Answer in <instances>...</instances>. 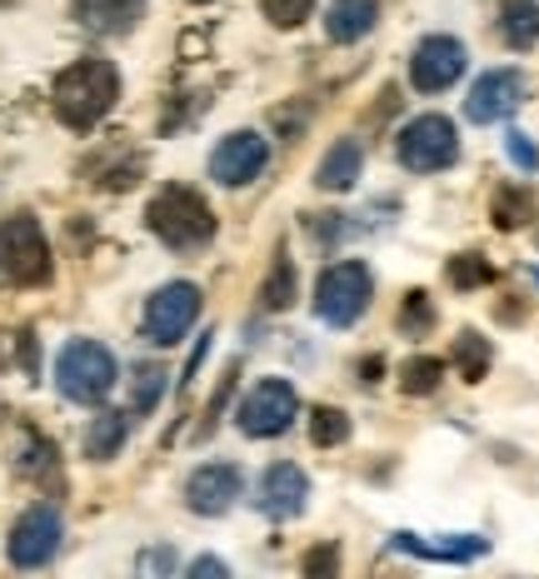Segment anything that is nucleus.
Masks as SVG:
<instances>
[{"label":"nucleus","instance_id":"7ed1b4c3","mask_svg":"<svg viewBox=\"0 0 539 579\" xmlns=\"http://www.w3.org/2000/svg\"><path fill=\"white\" fill-rule=\"evenodd\" d=\"M120 365L100 339H70L55 355V389L70 405H100V399L115 389Z\"/></svg>","mask_w":539,"mask_h":579},{"label":"nucleus","instance_id":"20e7f679","mask_svg":"<svg viewBox=\"0 0 539 579\" xmlns=\"http://www.w3.org/2000/svg\"><path fill=\"white\" fill-rule=\"evenodd\" d=\"M55 275V260H50V240L40 230V220L30 210L0 220V280L10 285H45Z\"/></svg>","mask_w":539,"mask_h":579},{"label":"nucleus","instance_id":"c9c22d12","mask_svg":"<svg viewBox=\"0 0 539 579\" xmlns=\"http://www.w3.org/2000/svg\"><path fill=\"white\" fill-rule=\"evenodd\" d=\"M210 35L205 30H180V60H205Z\"/></svg>","mask_w":539,"mask_h":579},{"label":"nucleus","instance_id":"9d476101","mask_svg":"<svg viewBox=\"0 0 539 579\" xmlns=\"http://www.w3.org/2000/svg\"><path fill=\"white\" fill-rule=\"evenodd\" d=\"M465 65H469L465 40L425 35L415 45V55H409V85H415L419 95H439V90H449L459 75H465Z\"/></svg>","mask_w":539,"mask_h":579},{"label":"nucleus","instance_id":"f03ea898","mask_svg":"<svg viewBox=\"0 0 539 579\" xmlns=\"http://www.w3.org/2000/svg\"><path fill=\"white\" fill-rule=\"evenodd\" d=\"M145 225L160 245L170 250H200L215 240V210L200 190L190 185H165L155 190V200L145 205Z\"/></svg>","mask_w":539,"mask_h":579},{"label":"nucleus","instance_id":"a211bd4d","mask_svg":"<svg viewBox=\"0 0 539 579\" xmlns=\"http://www.w3.org/2000/svg\"><path fill=\"white\" fill-rule=\"evenodd\" d=\"M375 20H379V0H329L325 35L335 45H355V40H365L375 30Z\"/></svg>","mask_w":539,"mask_h":579},{"label":"nucleus","instance_id":"bb28decb","mask_svg":"<svg viewBox=\"0 0 539 579\" xmlns=\"http://www.w3.org/2000/svg\"><path fill=\"white\" fill-rule=\"evenodd\" d=\"M439 379H445V359L439 355H409L405 365H399V389L405 395H435Z\"/></svg>","mask_w":539,"mask_h":579},{"label":"nucleus","instance_id":"412c9836","mask_svg":"<svg viewBox=\"0 0 539 579\" xmlns=\"http://www.w3.org/2000/svg\"><path fill=\"white\" fill-rule=\"evenodd\" d=\"M16 469L26 479H35V485L60 489V449L50 445L40 429H26V445H20V455H16Z\"/></svg>","mask_w":539,"mask_h":579},{"label":"nucleus","instance_id":"393cba45","mask_svg":"<svg viewBox=\"0 0 539 579\" xmlns=\"http://www.w3.org/2000/svg\"><path fill=\"white\" fill-rule=\"evenodd\" d=\"M489 220L495 230H519L525 220H535V200H529L525 185H499L495 200H489Z\"/></svg>","mask_w":539,"mask_h":579},{"label":"nucleus","instance_id":"c756f323","mask_svg":"<svg viewBox=\"0 0 539 579\" xmlns=\"http://www.w3.org/2000/svg\"><path fill=\"white\" fill-rule=\"evenodd\" d=\"M399 335H425V329H435V299L425 295V290H409L405 299H399Z\"/></svg>","mask_w":539,"mask_h":579},{"label":"nucleus","instance_id":"4be33fe9","mask_svg":"<svg viewBox=\"0 0 539 579\" xmlns=\"http://www.w3.org/2000/svg\"><path fill=\"white\" fill-rule=\"evenodd\" d=\"M449 365H455V375L465 385H479L489 375V365H495V349H489V339L479 329H459L455 345H449Z\"/></svg>","mask_w":539,"mask_h":579},{"label":"nucleus","instance_id":"6ab92c4d","mask_svg":"<svg viewBox=\"0 0 539 579\" xmlns=\"http://www.w3.org/2000/svg\"><path fill=\"white\" fill-rule=\"evenodd\" d=\"M125 439H130V409H100L85 425V459L105 465V459H115L125 449Z\"/></svg>","mask_w":539,"mask_h":579},{"label":"nucleus","instance_id":"7c9ffc66","mask_svg":"<svg viewBox=\"0 0 539 579\" xmlns=\"http://www.w3.org/2000/svg\"><path fill=\"white\" fill-rule=\"evenodd\" d=\"M260 10H265V20L275 30H295V26H305V16L315 10V0H260Z\"/></svg>","mask_w":539,"mask_h":579},{"label":"nucleus","instance_id":"58836bf2","mask_svg":"<svg viewBox=\"0 0 539 579\" xmlns=\"http://www.w3.org/2000/svg\"><path fill=\"white\" fill-rule=\"evenodd\" d=\"M359 379H365V385H379V379H385V355H365V359H359Z\"/></svg>","mask_w":539,"mask_h":579},{"label":"nucleus","instance_id":"f257e3e1","mask_svg":"<svg viewBox=\"0 0 539 579\" xmlns=\"http://www.w3.org/2000/svg\"><path fill=\"white\" fill-rule=\"evenodd\" d=\"M120 100V70L105 55H80L55 75L50 105H55L60 125L70 130H95L100 120L115 110Z\"/></svg>","mask_w":539,"mask_h":579},{"label":"nucleus","instance_id":"a878e982","mask_svg":"<svg viewBox=\"0 0 539 579\" xmlns=\"http://www.w3.org/2000/svg\"><path fill=\"white\" fill-rule=\"evenodd\" d=\"M495 275H499V270L489 265V255H479V250L449 255V265H445V280L455 290H485V285H495Z\"/></svg>","mask_w":539,"mask_h":579},{"label":"nucleus","instance_id":"e433bc0d","mask_svg":"<svg viewBox=\"0 0 539 579\" xmlns=\"http://www.w3.org/2000/svg\"><path fill=\"white\" fill-rule=\"evenodd\" d=\"M210 339H215V335H200V339H195V355H190L185 375H180V389H190V385H195V369H200V359L210 355Z\"/></svg>","mask_w":539,"mask_h":579},{"label":"nucleus","instance_id":"f704fd0d","mask_svg":"<svg viewBox=\"0 0 539 579\" xmlns=\"http://www.w3.org/2000/svg\"><path fill=\"white\" fill-rule=\"evenodd\" d=\"M175 549L170 545H155V549H140V559H135V569L140 575H175Z\"/></svg>","mask_w":539,"mask_h":579},{"label":"nucleus","instance_id":"ea45409f","mask_svg":"<svg viewBox=\"0 0 539 579\" xmlns=\"http://www.w3.org/2000/svg\"><path fill=\"white\" fill-rule=\"evenodd\" d=\"M190 575H215V579H225L230 565H225V559H215V555H200L195 565H190Z\"/></svg>","mask_w":539,"mask_h":579},{"label":"nucleus","instance_id":"aec40b11","mask_svg":"<svg viewBox=\"0 0 539 579\" xmlns=\"http://www.w3.org/2000/svg\"><path fill=\"white\" fill-rule=\"evenodd\" d=\"M495 30L509 50H535L539 45V0H499Z\"/></svg>","mask_w":539,"mask_h":579},{"label":"nucleus","instance_id":"423d86ee","mask_svg":"<svg viewBox=\"0 0 539 579\" xmlns=\"http://www.w3.org/2000/svg\"><path fill=\"white\" fill-rule=\"evenodd\" d=\"M395 155H399V165H405L409 175H439V170H449L459 160V130H455V120L435 115V110L415 115L395 135Z\"/></svg>","mask_w":539,"mask_h":579},{"label":"nucleus","instance_id":"1a4fd4ad","mask_svg":"<svg viewBox=\"0 0 539 579\" xmlns=\"http://www.w3.org/2000/svg\"><path fill=\"white\" fill-rule=\"evenodd\" d=\"M60 539H65V525H60V509L55 505H30L26 515L10 525L6 539V559L16 569H45L55 559Z\"/></svg>","mask_w":539,"mask_h":579},{"label":"nucleus","instance_id":"6e6552de","mask_svg":"<svg viewBox=\"0 0 539 579\" xmlns=\"http://www.w3.org/2000/svg\"><path fill=\"white\" fill-rule=\"evenodd\" d=\"M295 419H299V395H295V385L279 375L260 379L235 409L240 435H250V439H275V435H285Z\"/></svg>","mask_w":539,"mask_h":579},{"label":"nucleus","instance_id":"2f4dec72","mask_svg":"<svg viewBox=\"0 0 539 579\" xmlns=\"http://www.w3.org/2000/svg\"><path fill=\"white\" fill-rule=\"evenodd\" d=\"M235 379H240V365H230V369H225V379L215 385V395H210V405H205V419H200V435H210V429L220 425V415H225L230 395H235Z\"/></svg>","mask_w":539,"mask_h":579},{"label":"nucleus","instance_id":"a19ab883","mask_svg":"<svg viewBox=\"0 0 539 579\" xmlns=\"http://www.w3.org/2000/svg\"><path fill=\"white\" fill-rule=\"evenodd\" d=\"M195 6H210V0H195Z\"/></svg>","mask_w":539,"mask_h":579},{"label":"nucleus","instance_id":"f3484780","mask_svg":"<svg viewBox=\"0 0 539 579\" xmlns=\"http://www.w3.org/2000/svg\"><path fill=\"white\" fill-rule=\"evenodd\" d=\"M359 170H365L359 140H335V145L325 150V160L315 165V185L325 190V195H345V190H355Z\"/></svg>","mask_w":539,"mask_h":579},{"label":"nucleus","instance_id":"dca6fc26","mask_svg":"<svg viewBox=\"0 0 539 579\" xmlns=\"http://www.w3.org/2000/svg\"><path fill=\"white\" fill-rule=\"evenodd\" d=\"M75 20L90 30V35H130L145 16V0H70Z\"/></svg>","mask_w":539,"mask_h":579},{"label":"nucleus","instance_id":"4468645a","mask_svg":"<svg viewBox=\"0 0 539 579\" xmlns=\"http://www.w3.org/2000/svg\"><path fill=\"white\" fill-rule=\"evenodd\" d=\"M309 505V479L295 459H275L255 485V509L265 519H295Z\"/></svg>","mask_w":539,"mask_h":579},{"label":"nucleus","instance_id":"5701e85b","mask_svg":"<svg viewBox=\"0 0 539 579\" xmlns=\"http://www.w3.org/2000/svg\"><path fill=\"white\" fill-rule=\"evenodd\" d=\"M299 299V280H295V260H289V250L279 245L275 250V265H270V275L260 280V309H270V315H279V309H289Z\"/></svg>","mask_w":539,"mask_h":579},{"label":"nucleus","instance_id":"c85d7f7f","mask_svg":"<svg viewBox=\"0 0 539 579\" xmlns=\"http://www.w3.org/2000/svg\"><path fill=\"white\" fill-rule=\"evenodd\" d=\"M309 115H315V110H309V100H305V95H295V100H285V105L270 110V130H275V140L295 145V140H305Z\"/></svg>","mask_w":539,"mask_h":579},{"label":"nucleus","instance_id":"f8f14e48","mask_svg":"<svg viewBox=\"0 0 539 579\" xmlns=\"http://www.w3.org/2000/svg\"><path fill=\"white\" fill-rule=\"evenodd\" d=\"M519 105H525V75H519L515 65H499V70H485V75L469 85L465 120H475V125H499V120H509Z\"/></svg>","mask_w":539,"mask_h":579},{"label":"nucleus","instance_id":"ddd939ff","mask_svg":"<svg viewBox=\"0 0 539 579\" xmlns=\"http://www.w3.org/2000/svg\"><path fill=\"white\" fill-rule=\"evenodd\" d=\"M240 489H245L240 465H230V459H210V465H200L195 475L185 479V505H190V515L215 519V515H225V509H235Z\"/></svg>","mask_w":539,"mask_h":579},{"label":"nucleus","instance_id":"473e14b6","mask_svg":"<svg viewBox=\"0 0 539 579\" xmlns=\"http://www.w3.org/2000/svg\"><path fill=\"white\" fill-rule=\"evenodd\" d=\"M505 155L515 160L525 175H535V170H539V150H535V140H529L525 130H509V135H505Z\"/></svg>","mask_w":539,"mask_h":579},{"label":"nucleus","instance_id":"4c0bfd02","mask_svg":"<svg viewBox=\"0 0 539 579\" xmlns=\"http://www.w3.org/2000/svg\"><path fill=\"white\" fill-rule=\"evenodd\" d=\"M16 355H20V365H26V375H35V335H16Z\"/></svg>","mask_w":539,"mask_h":579},{"label":"nucleus","instance_id":"72a5a7b5","mask_svg":"<svg viewBox=\"0 0 539 579\" xmlns=\"http://www.w3.org/2000/svg\"><path fill=\"white\" fill-rule=\"evenodd\" d=\"M299 569H305L309 579H329V575H339V545H319V549H309V555L299 559Z\"/></svg>","mask_w":539,"mask_h":579},{"label":"nucleus","instance_id":"9b49d317","mask_svg":"<svg viewBox=\"0 0 539 579\" xmlns=\"http://www.w3.org/2000/svg\"><path fill=\"white\" fill-rule=\"evenodd\" d=\"M270 165V140L260 130H230L215 150H210V180L225 190H240Z\"/></svg>","mask_w":539,"mask_h":579},{"label":"nucleus","instance_id":"2eb2a0df","mask_svg":"<svg viewBox=\"0 0 539 579\" xmlns=\"http://www.w3.org/2000/svg\"><path fill=\"white\" fill-rule=\"evenodd\" d=\"M389 545L405 549V555H419V559H445V565H465V559H479L489 555V539L485 535H409V529H395Z\"/></svg>","mask_w":539,"mask_h":579},{"label":"nucleus","instance_id":"79ce46f5","mask_svg":"<svg viewBox=\"0 0 539 579\" xmlns=\"http://www.w3.org/2000/svg\"><path fill=\"white\" fill-rule=\"evenodd\" d=\"M535 280H539V265H535Z\"/></svg>","mask_w":539,"mask_h":579},{"label":"nucleus","instance_id":"b1692460","mask_svg":"<svg viewBox=\"0 0 539 579\" xmlns=\"http://www.w3.org/2000/svg\"><path fill=\"white\" fill-rule=\"evenodd\" d=\"M165 385H170V369L160 359H140L130 369V415H150L160 405V395H165Z\"/></svg>","mask_w":539,"mask_h":579},{"label":"nucleus","instance_id":"39448f33","mask_svg":"<svg viewBox=\"0 0 539 579\" xmlns=\"http://www.w3.org/2000/svg\"><path fill=\"white\" fill-rule=\"evenodd\" d=\"M369 299H375V275L365 260H335L325 275L315 280V315L329 329H349L365 319Z\"/></svg>","mask_w":539,"mask_h":579},{"label":"nucleus","instance_id":"cd10ccee","mask_svg":"<svg viewBox=\"0 0 539 579\" xmlns=\"http://www.w3.org/2000/svg\"><path fill=\"white\" fill-rule=\"evenodd\" d=\"M305 425H309V439H315L319 449H335V445H345L349 439V415L345 409H335V405H315Z\"/></svg>","mask_w":539,"mask_h":579},{"label":"nucleus","instance_id":"0eeeda50","mask_svg":"<svg viewBox=\"0 0 539 579\" xmlns=\"http://www.w3.org/2000/svg\"><path fill=\"white\" fill-rule=\"evenodd\" d=\"M200 309H205V295H200L195 280H170V285H160L155 295L145 299L140 329H145L150 345H180V339L195 329Z\"/></svg>","mask_w":539,"mask_h":579}]
</instances>
